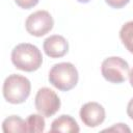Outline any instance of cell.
Returning a JSON list of instances; mask_svg holds the SVG:
<instances>
[{
  "instance_id": "5bb4252c",
  "label": "cell",
  "mask_w": 133,
  "mask_h": 133,
  "mask_svg": "<svg viewBox=\"0 0 133 133\" xmlns=\"http://www.w3.org/2000/svg\"><path fill=\"white\" fill-rule=\"evenodd\" d=\"M130 0H105V2L112 8H122L129 3Z\"/></svg>"
},
{
  "instance_id": "4fadbf2b",
  "label": "cell",
  "mask_w": 133,
  "mask_h": 133,
  "mask_svg": "<svg viewBox=\"0 0 133 133\" xmlns=\"http://www.w3.org/2000/svg\"><path fill=\"white\" fill-rule=\"evenodd\" d=\"M38 1L39 0H15L16 4L19 7L24 8V9H29V8L34 7L38 3Z\"/></svg>"
},
{
  "instance_id": "7c38bea8",
  "label": "cell",
  "mask_w": 133,
  "mask_h": 133,
  "mask_svg": "<svg viewBox=\"0 0 133 133\" xmlns=\"http://www.w3.org/2000/svg\"><path fill=\"white\" fill-rule=\"evenodd\" d=\"M27 132H44L45 130V118L42 114H30L27 119Z\"/></svg>"
},
{
  "instance_id": "ac0fdd59",
  "label": "cell",
  "mask_w": 133,
  "mask_h": 133,
  "mask_svg": "<svg viewBox=\"0 0 133 133\" xmlns=\"http://www.w3.org/2000/svg\"><path fill=\"white\" fill-rule=\"evenodd\" d=\"M78 2H80V3H87V2H89L90 0H77Z\"/></svg>"
},
{
  "instance_id": "9c48e42d",
  "label": "cell",
  "mask_w": 133,
  "mask_h": 133,
  "mask_svg": "<svg viewBox=\"0 0 133 133\" xmlns=\"http://www.w3.org/2000/svg\"><path fill=\"white\" fill-rule=\"evenodd\" d=\"M80 128L77 122L68 114H62L55 118L51 124V132H63V133H78Z\"/></svg>"
},
{
  "instance_id": "277c9868",
  "label": "cell",
  "mask_w": 133,
  "mask_h": 133,
  "mask_svg": "<svg viewBox=\"0 0 133 133\" xmlns=\"http://www.w3.org/2000/svg\"><path fill=\"white\" fill-rule=\"evenodd\" d=\"M129 64L128 62L117 56H111L106 58L101 65L102 76L111 83H123L129 76Z\"/></svg>"
},
{
  "instance_id": "52a82bcc",
  "label": "cell",
  "mask_w": 133,
  "mask_h": 133,
  "mask_svg": "<svg viewBox=\"0 0 133 133\" xmlns=\"http://www.w3.org/2000/svg\"><path fill=\"white\" fill-rule=\"evenodd\" d=\"M106 116L104 107L97 102L85 103L80 109V118L87 127L94 128L101 125Z\"/></svg>"
},
{
  "instance_id": "e0dca14e",
  "label": "cell",
  "mask_w": 133,
  "mask_h": 133,
  "mask_svg": "<svg viewBox=\"0 0 133 133\" xmlns=\"http://www.w3.org/2000/svg\"><path fill=\"white\" fill-rule=\"evenodd\" d=\"M129 81H130V84L131 86L133 87V69L129 72Z\"/></svg>"
},
{
  "instance_id": "8992f818",
  "label": "cell",
  "mask_w": 133,
  "mask_h": 133,
  "mask_svg": "<svg viewBox=\"0 0 133 133\" xmlns=\"http://www.w3.org/2000/svg\"><path fill=\"white\" fill-rule=\"evenodd\" d=\"M53 25L54 20L47 10H37L29 15L25 22L27 32L36 37L43 36L50 32L53 28Z\"/></svg>"
},
{
  "instance_id": "5b68a950",
  "label": "cell",
  "mask_w": 133,
  "mask_h": 133,
  "mask_svg": "<svg viewBox=\"0 0 133 133\" xmlns=\"http://www.w3.org/2000/svg\"><path fill=\"white\" fill-rule=\"evenodd\" d=\"M34 105L38 113L43 116L50 117L60 108V100L54 90L49 87H42L36 92Z\"/></svg>"
},
{
  "instance_id": "30bf717a",
  "label": "cell",
  "mask_w": 133,
  "mask_h": 133,
  "mask_svg": "<svg viewBox=\"0 0 133 133\" xmlns=\"http://www.w3.org/2000/svg\"><path fill=\"white\" fill-rule=\"evenodd\" d=\"M3 132H27V123L19 115H10L2 123Z\"/></svg>"
},
{
  "instance_id": "3957f363",
  "label": "cell",
  "mask_w": 133,
  "mask_h": 133,
  "mask_svg": "<svg viewBox=\"0 0 133 133\" xmlns=\"http://www.w3.org/2000/svg\"><path fill=\"white\" fill-rule=\"evenodd\" d=\"M49 82L61 91L74 88L79 79L78 71L71 62H59L52 66L49 72Z\"/></svg>"
},
{
  "instance_id": "ba28073f",
  "label": "cell",
  "mask_w": 133,
  "mask_h": 133,
  "mask_svg": "<svg viewBox=\"0 0 133 133\" xmlns=\"http://www.w3.org/2000/svg\"><path fill=\"white\" fill-rule=\"evenodd\" d=\"M44 51L51 58H59L64 56L69 51V43L62 35L53 34L44 41Z\"/></svg>"
},
{
  "instance_id": "2e32d148",
  "label": "cell",
  "mask_w": 133,
  "mask_h": 133,
  "mask_svg": "<svg viewBox=\"0 0 133 133\" xmlns=\"http://www.w3.org/2000/svg\"><path fill=\"white\" fill-rule=\"evenodd\" d=\"M127 114L131 119H133V98L129 101L127 105Z\"/></svg>"
},
{
  "instance_id": "8fae6325",
  "label": "cell",
  "mask_w": 133,
  "mask_h": 133,
  "mask_svg": "<svg viewBox=\"0 0 133 133\" xmlns=\"http://www.w3.org/2000/svg\"><path fill=\"white\" fill-rule=\"evenodd\" d=\"M119 38L126 49L133 54V21L125 23L119 30Z\"/></svg>"
},
{
  "instance_id": "9a60e30c",
  "label": "cell",
  "mask_w": 133,
  "mask_h": 133,
  "mask_svg": "<svg viewBox=\"0 0 133 133\" xmlns=\"http://www.w3.org/2000/svg\"><path fill=\"white\" fill-rule=\"evenodd\" d=\"M104 131H116V132H130V129L125 124H115L113 127L105 129Z\"/></svg>"
},
{
  "instance_id": "7a4b0ae2",
  "label": "cell",
  "mask_w": 133,
  "mask_h": 133,
  "mask_svg": "<svg viewBox=\"0 0 133 133\" xmlns=\"http://www.w3.org/2000/svg\"><path fill=\"white\" fill-rule=\"evenodd\" d=\"M31 90V83L30 81L19 74H11L9 75L2 87L3 97L4 99L11 104H21L24 103Z\"/></svg>"
},
{
  "instance_id": "6da1fadb",
  "label": "cell",
  "mask_w": 133,
  "mask_h": 133,
  "mask_svg": "<svg viewBox=\"0 0 133 133\" xmlns=\"http://www.w3.org/2000/svg\"><path fill=\"white\" fill-rule=\"evenodd\" d=\"M11 61L14 65L24 72H34L43 63V56L39 49L29 43L17 45L11 51Z\"/></svg>"
}]
</instances>
